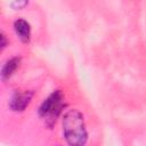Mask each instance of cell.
I'll use <instances>...</instances> for the list:
<instances>
[{
  "instance_id": "5b68a950",
  "label": "cell",
  "mask_w": 146,
  "mask_h": 146,
  "mask_svg": "<svg viewBox=\"0 0 146 146\" xmlns=\"http://www.w3.org/2000/svg\"><path fill=\"white\" fill-rule=\"evenodd\" d=\"M18 65H19V58H17V57H14V58L7 60V63L2 67V72H1L2 79L9 78L16 71V68L18 67Z\"/></svg>"
},
{
  "instance_id": "277c9868",
  "label": "cell",
  "mask_w": 146,
  "mask_h": 146,
  "mask_svg": "<svg viewBox=\"0 0 146 146\" xmlns=\"http://www.w3.org/2000/svg\"><path fill=\"white\" fill-rule=\"evenodd\" d=\"M14 27H15V31H16L17 35L19 36V39L23 42H27L30 40L31 29H30V24L26 21H24V19H17L14 23Z\"/></svg>"
},
{
  "instance_id": "7a4b0ae2",
  "label": "cell",
  "mask_w": 146,
  "mask_h": 146,
  "mask_svg": "<svg viewBox=\"0 0 146 146\" xmlns=\"http://www.w3.org/2000/svg\"><path fill=\"white\" fill-rule=\"evenodd\" d=\"M63 95L60 91L52 92L41 105L40 107V114L41 116L49 122H52L56 120L58 114L60 113L63 108Z\"/></svg>"
},
{
  "instance_id": "3957f363",
  "label": "cell",
  "mask_w": 146,
  "mask_h": 146,
  "mask_svg": "<svg viewBox=\"0 0 146 146\" xmlns=\"http://www.w3.org/2000/svg\"><path fill=\"white\" fill-rule=\"evenodd\" d=\"M32 98V92H16L10 102V107L14 111H23Z\"/></svg>"
},
{
  "instance_id": "8992f818",
  "label": "cell",
  "mask_w": 146,
  "mask_h": 146,
  "mask_svg": "<svg viewBox=\"0 0 146 146\" xmlns=\"http://www.w3.org/2000/svg\"><path fill=\"white\" fill-rule=\"evenodd\" d=\"M5 47H6V38L3 34H1V48L3 49Z\"/></svg>"
},
{
  "instance_id": "6da1fadb",
  "label": "cell",
  "mask_w": 146,
  "mask_h": 146,
  "mask_svg": "<svg viewBox=\"0 0 146 146\" xmlns=\"http://www.w3.org/2000/svg\"><path fill=\"white\" fill-rule=\"evenodd\" d=\"M63 131L66 141L71 146H83L87 141L88 135L83 115L76 110H71L65 113L63 119Z\"/></svg>"
}]
</instances>
